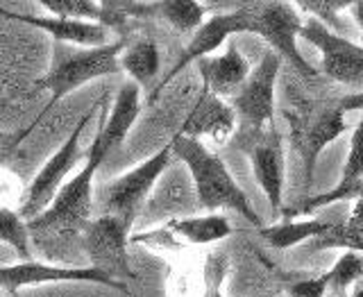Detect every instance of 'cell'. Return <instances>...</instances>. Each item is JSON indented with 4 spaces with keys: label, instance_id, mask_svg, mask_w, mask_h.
Returning <instances> with one entry per match:
<instances>
[{
    "label": "cell",
    "instance_id": "cell-1",
    "mask_svg": "<svg viewBox=\"0 0 363 297\" xmlns=\"http://www.w3.org/2000/svg\"><path fill=\"white\" fill-rule=\"evenodd\" d=\"M170 145H173V157L186 168L198 204L202 209L211 213L227 209L243 215L250 225L259 227V230L264 227L261 215L255 211L245 191L238 186L232 170L227 168V164L218 155H213L202 141L189 139V136L182 134H175Z\"/></svg>",
    "mask_w": 363,
    "mask_h": 297
},
{
    "label": "cell",
    "instance_id": "cell-2",
    "mask_svg": "<svg viewBox=\"0 0 363 297\" xmlns=\"http://www.w3.org/2000/svg\"><path fill=\"white\" fill-rule=\"evenodd\" d=\"M125 50V41L118 39L102 48H64L57 43V52L50 71L37 79V86L50 91V100L45 109L30 125V130L37 128V123L57 107V102L71 96L73 91L82 89L84 84L100 79L105 75L116 73L121 68V55Z\"/></svg>",
    "mask_w": 363,
    "mask_h": 297
},
{
    "label": "cell",
    "instance_id": "cell-3",
    "mask_svg": "<svg viewBox=\"0 0 363 297\" xmlns=\"http://www.w3.org/2000/svg\"><path fill=\"white\" fill-rule=\"evenodd\" d=\"M102 159L86 152V162L79 173L71 177L57 193V198L43 213L28 220L30 232L37 234H82L84 227L94 220V181Z\"/></svg>",
    "mask_w": 363,
    "mask_h": 297
},
{
    "label": "cell",
    "instance_id": "cell-4",
    "mask_svg": "<svg viewBox=\"0 0 363 297\" xmlns=\"http://www.w3.org/2000/svg\"><path fill=\"white\" fill-rule=\"evenodd\" d=\"M173 159V145L168 143L136 168L128 170V173H123L121 177L102 186L98 193L102 215H113V218H121L125 225L132 227L136 213L141 211L145 200L152 196L155 186L170 168Z\"/></svg>",
    "mask_w": 363,
    "mask_h": 297
},
{
    "label": "cell",
    "instance_id": "cell-5",
    "mask_svg": "<svg viewBox=\"0 0 363 297\" xmlns=\"http://www.w3.org/2000/svg\"><path fill=\"white\" fill-rule=\"evenodd\" d=\"M241 9L247 21V34H257V37L264 39L272 52H277L281 60L293 64L298 68V73L306 77L315 75L309 62L298 50V37L304 26L298 7L293 3L270 0V3H245L241 5Z\"/></svg>",
    "mask_w": 363,
    "mask_h": 297
},
{
    "label": "cell",
    "instance_id": "cell-6",
    "mask_svg": "<svg viewBox=\"0 0 363 297\" xmlns=\"http://www.w3.org/2000/svg\"><path fill=\"white\" fill-rule=\"evenodd\" d=\"M96 116V107L89 109L82 118L77 121V125L73 128V132L68 134V139L57 147V152L41 166V170L34 179L30 181V186L26 191V198L21 202V215L26 220L37 218L39 213H43L50 207L52 200L57 198V193L62 191V186L66 184V177L71 175V170L75 168L77 159L82 157V150H79V139L86 130V125L94 121Z\"/></svg>",
    "mask_w": 363,
    "mask_h": 297
},
{
    "label": "cell",
    "instance_id": "cell-7",
    "mask_svg": "<svg viewBox=\"0 0 363 297\" xmlns=\"http://www.w3.org/2000/svg\"><path fill=\"white\" fill-rule=\"evenodd\" d=\"M281 57L268 50L261 62L250 71L245 84L230 100V105L247 128L261 132L264 128H275V84L279 77Z\"/></svg>",
    "mask_w": 363,
    "mask_h": 297
},
{
    "label": "cell",
    "instance_id": "cell-8",
    "mask_svg": "<svg viewBox=\"0 0 363 297\" xmlns=\"http://www.w3.org/2000/svg\"><path fill=\"white\" fill-rule=\"evenodd\" d=\"M130 230L132 227L121 218L96 215L82 230V247L89 257V266L123 284V277L132 275L128 254Z\"/></svg>",
    "mask_w": 363,
    "mask_h": 297
},
{
    "label": "cell",
    "instance_id": "cell-9",
    "mask_svg": "<svg viewBox=\"0 0 363 297\" xmlns=\"http://www.w3.org/2000/svg\"><path fill=\"white\" fill-rule=\"evenodd\" d=\"M300 37L320 50L323 73L338 84L363 91V45L325 28L320 21H304Z\"/></svg>",
    "mask_w": 363,
    "mask_h": 297
},
{
    "label": "cell",
    "instance_id": "cell-10",
    "mask_svg": "<svg viewBox=\"0 0 363 297\" xmlns=\"http://www.w3.org/2000/svg\"><path fill=\"white\" fill-rule=\"evenodd\" d=\"M238 32H247V21H245V14L241 7L234 11H220V14L209 16L196 32H193V37L186 43V48L182 50L179 60L173 64V68L164 75V79L150 94V102L157 100V96L162 94V91L173 82L182 71H186L189 64L200 62L204 57H211L213 50H218L225 41H230Z\"/></svg>",
    "mask_w": 363,
    "mask_h": 297
},
{
    "label": "cell",
    "instance_id": "cell-11",
    "mask_svg": "<svg viewBox=\"0 0 363 297\" xmlns=\"http://www.w3.org/2000/svg\"><path fill=\"white\" fill-rule=\"evenodd\" d=\"M98 284V286L123 288L125 284L113 281L91 266H57L41 264V261H18L14 266H0V286L9 293H18L28 286H41V284Z\"/></svg>",
    "mask_w": 363,
    "mask_h": 297
},
{
    "label": "cell",
    "instance_id": "cell-12",
    "mask_svg": "<svg viewBox=\"0 0 363 297\" xmlns=\"http://www.w3.org/2000/svg\"><path fill=\"white\" fill-rule=\"evenodd\" d=\"M232 236L230 220L220 213L207 215H184V218H170L164 227L152 232L136 234L134 243H147L157 247H184V245H213Z\"/></svg>",
    "mask_w": 363,
    "mask_h": 297
},
{
    "label": "cell",
    "instance_id": "cell-13",
    "mask_svg": "<svg viewBox=\"0 0 363 297\" xmlns=\"http://www.w3.org/2000/svg\"><path fill=\"white\" fill-rule=\"evenodd\" d=\"M139 113H141V86L134 82H125L118 89L116 100H113L109 113L102 118L96 139L89 147V155H96L98 159L105 162V159L128 139V134L134 128Z\"/></svg>",
    "mask_w": 363,
    "mask_h": 297
},
{
    "label": "cell",
    "instance_id": "cell-14",
    "mask_svg": "<svg viewBox=\"0 0 363 297\" xmlns=\"http://www.w3.org/2000/svg\"><path fill=\"white\" fill-rule=\"evenodd\" d=\"M0 16L9 21L26 23V26L39 28L45 34H50L55 43L60 45H73V48H102L109 43V30L100 23H89V21H73V18H62V16H50V14H18V11H9L0 7Z\"/></svg>",
    "mask_w": 363,
    "mask_h": 297
},
{
    "label": "cell",
    "instance_id": "cell-15",
    "mask_svg": "<svg viewBox=\"0 0 363 297\" xmlns=\"http://www.w3.org/2000/svg\"><path fill=\"white\" fill-rule=\"evenodd\" d=\"M236 128V113L230 102L223 98L209 94V91H200L196 105L186 113L182 130L177 134L189 136V139H211V141H225Z\"/></svg>",
    "mask_w": 363,
    "mask_h": 297
},
{
    "label": "cell",
    "instance_id": "cell-16",
    "mask_svg": "<svg viewBox=\"0 0 363 297\" xmlns=\"http://www.w3.org/2000/svg\"><path fill=\"white\" fill-rule=\"evenodd\" d=\"M250 164H252V173L259 189L264 191V196L270 204V211L279 213L284 200V179H286L284 177L286 175V162H284V147L275 128L270 130L268 139L259 141L252 147Z\"/></svg>",
    "mask_w": 363,
    "mask_h": 297
},
{
    "label": "cell",
    "instance_id": "cell-17",
    "mask_svg": "<svg viewBox=\"0 0 363 297\" xmlns=\"http://www.w3.org/2000/svg\"><path fill=\"white\" fill-rule=\"evenodd\" d=\"M202 89L218 98H234L250 75V64L238 52L234 41H227V50L218 57H204L198 62Z\"/></svg>",
    "mask_w": 363,
    "mask_h": 297
},
{
    "label": "cell",
    "instance_id": "cell-18",
    "mask_svg": "<svg viewBox=\"0 0 363 297\" xmlns=\"http://www.w3.org/2000/svg\"><path fill=\"white\" fill-rule=\"evenodd\" d=\"M345 130H347L345 111L338 105L323 109L309 125H306V130L300 139V155H302V162H304L306 186H311V181H313V170L318 164V157H320L325 147L329 143H334Z\"/></svg>",
    "mask_w": 363,
    "mask_h": 297
},
{
    "label": "cell",
    "instance_id": "cell-19",
    "mask_svg": "<svg viewBox=\"0 0 363 297\" xmlns=\"http://www.w3.org/2000/svg\"><path fill=\"white\" fill-rule=\"evenodd\" d=\"M332 223L318 220V218H306V220H286L277 225L261 227L259 236L272 247V250H291L304 241H315L323 234L332 230Z\"/></svg>",
    "mask_w": 363,
    "mask_h": 297
},
{
    "label": "cell",
    "instance_id": "cell-20",
    "mask_svg": "<svg viewBox=\"0 0 363 297\" xmlns=\"http://www.w3.org/2000/svg\"><path fill=\"white\" fill-rule=\"evenodd\" d=\"M121 68L130 75V82L139 86H150L162 71V55L152 39H139L125 45L121 55Z\"/></svg>",
    "mask_w": 363,
    "mask_h": 297
},
{
    "label": "cell",
    "instance_id": "cell-21",
    "mask_svg": "<svg viewBox=\"0 0 363 297\" xmlns=\"http://www.w3.org/2000/svg\"><path fill=\"white\" fill-rule=\"evenodd\" d=\"M155 16H162L177 32H196L204 23V5L196 0H164L155 3Z\"/></svg>",
    "mask_w": 363,
    "mask_h": 297
},
{
    "label": "cell",
    "instance_id": "cell-22",
    "mask_svg": "<svg viewBox=\"0 0 363 297\" xmlns=\"http://www.w3.org/2000/svg\"><path fill=\"white\" fill-rule=\"evenodd\" d=\"M30 227L23 215L9 207L0 204V243L9 245L21 261H32Z\"/></svg>",
    "mask_w": 363,
    "mask_h": 297
},
{
    "label": "cell",
    "instance_id": "cell-23",
    "mask_svg": "<svg viewBox=\"0 0 363 297\" xmlns=\"http://www.w3.org/2000/svg\"><path fill=\"white\" fill-rule=\"evenodd\" d=\"M313 250H327V247H345L347 252H363V218L352 215L343 225H334L327 234L315 238L311 243Z\"/></svg>",
    "mask_w": 363,
    "mask_h": 297
},
{
    "label": "cell",
    "instance_id": "cell-24",
    "mask_svg": "<svg viewBox=\"0 0 363 297\" xmlns=\"http://www.w3.org/2000/svg\"><path fill=\"white\" fill-rule=\"evenodd\" d=\"M39 5L50 16L89 21L102 26V3H94V0H39Z\"/></svg>",
    "mask_w": 363,
    "mask_h": 297
},
{
    "label": "cell",
    "instance_id": "cell-25",
    "mask_svg": "<svg viewBox=\"0 0 363 297\" xmlns=\"http://www.w3.org/2000/svg\"><path fill=\"white\" fill-rule=\"evenodd\" d=\"M352 3H347V0H302V3H298L295 7L306 11V14H311V18L320 21L325 28H329L332 32L340 34L343 37V23H340V11L343 9H350Z\"/></svg>",
    "mask_w": 363,
    "mask_h": 297
},
{
    "label": "cell",
    "instance_id": "cell-26",
    "mask_svg": "<svg viewBox=\"0 0 363 297\" xmlns=\"http://www.w3.org/2000/svg\"><path fill=\"white\" fill-rule=\"evenodd\" d=\"M329 286L336 291H345L352 284H359L363 279V254L359 252H345L334 264V268L327 270Z\"/></svg>",
    "mask_w": 363,
    "mask_h": 297
},
{
    "label": "cell",
    "instance_id": "cell-27",
    "mask_svg": "<svg viewBox=\"0 0 363 297\" xmlns=\"http://www.w3.org/2000/svg\"><path fill=\"white\" fill-rule=\"evenodd\" d=\"M361 179H363V111H361V121L357 123L354 132H352L347 159H345V166H343V173H340L338 184L350 186V184H357Z\"/></svg>",
    "mask_w": 363,
    "mask_h": 297
},
{
    "label": "cell",
    "instance_id": "cell-28",
    "mask_svg": "<svg viewBox=\"0 0 363 297\" xmlns=\"http://www.w3.org/2000/svg\"><path fill=\"white\" fill-rule=\"evenodd\" d=\"M230 272V259L223 252H211L204 261V295L202 297H225L223 286Z\"/></svg>",
    "mask_w": 363,
    "mask_h": 297
},
{
    "label": "cell",
    "instance_id": "cell-29",
    "mask_svg": "<svg viewBox=\"0 0 363 297\" xmlns=\"http://www.w3.org/2000/svg\"><path fill=\"white\" fill-rule=\"evenodd\" d=\"M329 288H332V286H329V275H327V272H323V275H318V277L291 284L289 297H325V293Z\"/></svg>",
    "mask_w": 363,
    "mask_h": 297
},
{
    "label": "cell",
    "instance_id": "cell-30",
    "mask_svg": "<svg viewBox=\"0 0 363 297\" xmlns=\"http://www.w3.org/2000/svg\"><path fill=\"white\" fill-rule=\"evenodd\" d=\"M30 134V128H26L23 132H18V134H7V132H0V155L3 152H9L11 147H16L26 136Z\"/></svg>",
    "mask_w": 363,
    "mask_h": 297
},
{
    "label": "cell",
    "instance_id": "cell-31",
    "mask_svg": "<svg viewBox=\"0 0 363 297\" xmlns=\"http://www.w3.org/2000/svg\"><path fill=\"white\" fill-rule=\"evenodd\" d=\"M338 107L343 109L345 113H350V111H363V91L359 94H352V96H345L343 100L338 102Z\"/></svg>",
    "mask_w": 363,
    "mask_h": 297
},
{
    "label": "cell",
    "instance_id": "cell-32",
    "mask_svg": "<svg viewBox=\"0 0 363 297\" xmlns=\"http://www.w3.org/2000/svg\"><path fill=\"white\" fill-rule=\"evenodd\" d=\"M350 14H352V18L357 21V26L363 30V0H359V3H352V5H350Z\"/></svg>",
    "mask_w": 363,
    "mask_h": 297
},
{
    "label": "cell",
    "instance_id": "cell-33",
    "mask_svg": "<svg viewBox=\"0 0 363 297\" xmlns=\"http://www.w3.org/2000/svg\"><path fill=\"white\" fill-rule=\"evenodd\" d=\"M352 297H363V281L357 286V291H354V295H352Z\"/></svg>",
    "mask_w": 363,
    "mask_h": 297
}]
</instances>
